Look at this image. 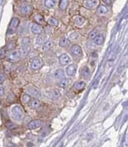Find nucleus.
Listing matches in <instances>:
<instances>
[{
	"label": "nucleus",
	"mask_w": 128,
	"mask_h": 147,
	"mask_svg": "<svg viewBox=\"0 0 128 147\" xmlns=\"http://www.w3.org/2000/svg\"><path fill=\"white\" fill-rule=\"evenodd\" d=\"M11 113H12V115L14 117V119L15 121H21L22 118H23V110L20 107V106H15L12 108L11 109Z\"/></svg>",
	"instance_id": "f257e3e1"
},
{
	"label": "nucleus",
	"mask_w": 128,
	"mask_h": 147,
	"mask_svg": "<svg viewBox=\"0 0 128 147\" xmlns=\"http://www.w3.org/2000/svg\"><path fill=\"white\" fill-rule=\"evenodd\" d=\"M20 57H21V54H20L19 51L12 50L7 55V60L9 62H10V63H15V62H17L20 59Z\"/></svg>",
	"instance_id": "f03ea898"
},
{
	"label": "nucleus",
	"mask_w": 128,
	"mask_h": 147,
	"mask_svg": "<svg viewBox=\"0 0 128 147\" xmlns=\"http://www.w3.org/2000/svg\"><path fill=\"white\" fill-rule=\"evenodd\" d=\"M19 19L18 18H13L11 21H10V23H9V29H8V34H12L15 33L17 26L19 25Z\"/></svg>",
	"instance_id": "7ed1b4c3"
},
{
	"label": "nucleus",
	"mask_w": 128,
	"mask_h": 147,
	"mask_svg": "<svg viewBox=\"0 0 128 147\" xmlns=\"http://www.w3.org/2000/svg\"><path fill=\"white\" fill-rule=\"evenodd\" d=\"M43 66V62L39 58H33L31 60V68L32 70H38Z\"/></svg>",
	"instance_id": "20e7f679"
},
{
	"label": "nucleus",
	"mask_w": 128,
	"mask_h": 147,
	"mask_svg": "<svg viewBox=\"0 0 128 147\" xmlns=\"http://www.w3.org/2000/svg\"><path fill=\"white\" fill-rule=\"evenodd\" d=\"M98 4H99V0H86L85 3V6L90 9H95L96 7L98 6Z\"/></svg>",
	"instance_id": "39448f33"
},
{
	"label": "nucleus",
	"mask_w": 128,
	"mask_h": 147,
	"mask_svg": "<svg viewBox=\"0 0 128 147\" xmlns=\"http://www.w3.org/2000/svg\"><path fill=\"white\" fill-rule=\"evenodd\" d=\"M71 53L75 56H82V48L79 45H73L71 47Z\"/></svg>",
	"instance_id": "423d86ee"
},
{
	"label": "nucleus",
	"mask_w": 128,
	"mask_h": 147,
	"mask_svg": "<svg viewBox=\"0 0 128 147\" xmlns=\"http://www.w3.org/2000/svg\"><path fill=\"white\" fill-rule=\"evenodd\" d=\"M20 10L24 15H28L32 11V6L30 4H22L20 8Z\"/></svg>",
	"instance_id": "0eeeda50"
},
{
	"label": "nucleus",
	"mask_w": 128,
	"mask_h": 147,
	"mask_svg": "<svg viewBox=\"0 0 128 147\" xmlns=\"http://www.w3.org/2000/svg\"><path fill=\"white\" fill-rule=\"evenodd\" d=\"M41 125H42V121L40 120H33L28 123V127L29 129L33 130L38 128L39 127H41Z\"/></svg>",
	"instance_id": "6e6552de"
},
{
	"label": "nucleus",
	"mask_w": 128,
	"mask_h": 147,
	"mask_svg": "<svg viewBox=\"0 0 128 147\" xmlns=\"http://www.w3.org/2000/svg\"><path fill=\"white\" fill-rule=\"evenodd\" d=\"M59 60H60L61 64H62V65H68V64H69V63L71 62V59H70V57H69L68 54H66V53L62 54V55L59 57Z\"/></svg>",
	"instance_id": "1a4fd4ad"
},
{
	"label": "nucleus",
	"mask_w": 128,
	"mask_h": 147,
	"mask_svg": "<svg viewBox=\"0 0 128 147\" xmlns=\"http://www.w3.org/2000/svg\"><path fill=\"white\" fill-rule=\"evenodd\" d=\"M76 69H77V67H76L75 65H73V64H72V65H69L67 67V69H66L67 74H68V76H70V77L74 76L75 73H76Z\"/></svg>",
	"instance_id": "9d476101"
},
{
	"label": "nucleus",
	"mask_w": 128,
	"mask_h": 147,
	"mask_svg": "<svg viewBox=\"0 0 128 147\" xmlns=\"http://www.w3.org/2000/svg\"><path fill=\"white\" fill-rule=\"evenodd\" d=\"M31 30L34 34H40L42 33V28L38 23H33L31 27Z\"/></svg>",
	"instance_id": "9b49d317"
},
{
	"label": "nucleus",
	"mask_w": 128,
	"mask_h": 147,
	"mask_svg": "<svg viewBox=\"0 0 128 147\" xmlns=\"http://www.w3.org/2000/svg\"><path fill=\"white\" fill-rule=\"evenodd\" d=\"M90 74H91V71L88 66H84L80 70V75L85 78H89Z\"/></svg>",
	"instance_id": "f8f14e48"
},
{
	"label": "nucleus",
	"mask_w": 128,
	"mask_h": 147,
	"mask_svg": "<svg viewBox=\"0 0 128 147\" xmlns=\"http://www.w3.org/2000/svg\"><path fill=\"white\" fill-rule=\"evenodd\" d=\"M28 104H29L30 108L32 109H36L40 107V102L38 99H31V101L28 102Z\"/></svg>",
	"instance_id": "ddd939ff"
},
{
	"label": "nucleus",
	"mask_w": 128,
	"mask_h": 147,
	"mask_svg": "<svg viewBox=\"0 0 128 147\" xmlns=\"http://www.w3.org/2000/svg\"><path fill=\"white\" fill-rule=\"evenodd\" d=\"M60 96H61V93H60L59 90H52L50 92V95H49V97H50L51 99H54V100L59 99Z\"/></svg>",
	"instance_id": "4468645a"
},
{
	"label": "nucleus",
	"mask_w": 128,
	"mask_h": 147,
	"mask_svg": "<svg viewBox=\"0 0 128 147\" xmlns=\"http://www.w3.org/2000/svg\"><path fill=\"white\" fill-rule=\"evenodd\" d=\"M54 77L56 79H62L64 78V71L62 69H57L54 71Z\"/></svg>",
	"instance_id": "2eb2a0df"
},
{
	"label": "nucleus",
	"mask_w": 128,
	"mask_h": 147,
	"mask_svg": "<svg viewBox=\"0 0 128 147\" xmlns=\"http://www.w3.org/2000/svg\"><path fill=\"white\" fill-rule=\"evenodd\" d=\"M74 23L76 24V25H78V26H81V25H83L84 23H85V18L84 17H82V16H74Z\"/></svg>",
	"instance_id": "dca6fc26"
},
{
	"label": "nucleus",
	"mask_w": 128,
	"mask_h": 147,
	"mask_svg": "<svg viewBox=\"0 0 128 147\" xmlns=\"http://www.w3.org/2000/svg\"><path fill=\"white\" fill-rule=\"evenodd\" d=\"M93 40L96 45H102L104 41V38L102 34H97V36L93 39Z\"/></svg>",
	"instance_id": "f3484780"
},
{
	"label": "nucleus",
	"mask_w": 128,
	"mask_h": 147,
	"mask_svg": "<svg viewBox=\"0 0 128 147\" xmlns=\"http://www.w3.org/2000/svg\"><path fill=\"white\" fill-rule=\"evenodd\" d=\"M86 83L84 81H79V82L74 83V89H76L78 90H83L86 87Z\"/></svg>",
	"instance_id": "a211bd4d"
},
{
	"label": "nucleus",
	"mask_w": 128,
	"mask_h": 147,
	"mask_svg": "<svg viewBox=\"0 0 128 147\" xmlns=\"http://www.w3.org/2000/svg\"><path fill=\"white\" fill-rule=\"evenodd\" d=\"M108 12V8L105 6V5H100L98 8H97V13L98 15H104Z\"/></svg>",
	"instance_id": "6ab92c4d"
},
{
	"label": "nucleus",
	"mask_w": 128,
	"mask_h": 147,
	"mask_svg": "<svg viewBox=\"0 0 128 147\" xmlns=\"http://www.w3.org/2000/svg\"><path fill=\"white\" fill-rule=\"evenodd\" d=\"M52 46H53L52 41H51L50 40H47V41L44 42V45H43V48H42V50H43V51L50 50V49L52 47Z\"/></svg>",
	"instance_id": "aec40b11"
},
{
	"label": "nucleus",
	"mask_w": 128,
	"mask_h": 147,
	"mask_svg": "<svg viewBox=\"0 0 128 147\" xmlns=\"http://www.w3.org/2000/svg\"><path fill=\"white\" fill-rule=\"evenodd\" d=\"M56 1H57V0H45L44 4H45V6H46L47 8L52 9V8H54V7L56 6Z\"/></svg>",
	"instance_id": "412c9836"
},
{
	"label": "nucleus",
	"mask_w": 128,
	"mask_h": 147,
	"mask_svg": "<svg viewBox=\"0 0 128 147\" xmlns=\"http://www.w3.org/2000/svg\"><path fill=\"white\" fill-rule=\"evenodd\" d=\"M71 81H70V79H68V78H62V80L60 81V83H59V85H60V87H62V88H66L68 84H69V83H70Z\"/></svg>",
	"instance_id": "4be33fe9"
},
{
	"label": "nucleus",
	"mask_w": 128,
	"mask_h": 147,
	"mask_svg": "<svg viewBox=\"0 0 128 147\" xmlns=\"http://www.w3.org/2000/svg\"><path fill=\"white\" fill-rule=\"evenodd\" d=\"M68 5V0H60L59 7L62 10H65Z\"/></svg>",
	"instance_id": "5701e85b"
},
{
	"label": "nucleus",
	"mask_w": 128,
	"mask_h": 147,
	"mask_svg": "<svg viewBox=\"0 0 128 147\" xmlns=\"http://www.w3.org/2000/svg\"><path fill=\"white\" fill-rule=\"evenodd\" d=\"M68 43H69L68 39H67V38H65V37L62 38V39L60 40V41H59V45H60L61 47H67V46L68 45Z\"/></svg>",
	"instance_id": "b1692460"
},
{
	"label": "nucleus",
	"mask_w": 128,
	"mask_h": 147,
	"mask_svg": "<svg viewBox=\"0 0 128 147\" xmlns=\"http://www.w3.org/2000/svg\"><path fill=\"white\" fill-rule=\"evenodd\" d=\"M44 40H45V36H44V34H38V36L37 40H36V43L38 44V45L43 44L44 41Z\"/></svg>",
	"instance_id": "393cba45"
},
{
	"label": "nucleus",
	"mask_w": 128,
	"mask_h": 147,
	"mask_svg": "<svg viewBox=\"0 0 128 147\" xmlns=\"http://www.w3.org/2000/svg\"><path fill=\"white\" fill-rule=\"evenodd\" d=\"M31 99H32V96L30 95H27V94L23 95L22 97H21V100H22V102L24 103H28L31 101Z\"/></svg>",
	"instance_id": "a878e982"
},
{
	"label": "nucleus",
	"mask_w": 128,
	"mask_h": 147,
	"mask_svg": "<svg viewBox=\"0 0 128 147\" xmlns=\"http://www.w3.org/2000/svg\"><path fill=\"white\" fill-rule=\"evenodd\" d=\"M31 44V39L27 38V37H25L21 40V45L23 47H27L28 45Z\"/></svg>",
	"instance_id": "bb28decb"
},
{
	"label": "nucleus",
	"mask_w": 128,
	"mask_h": 147,
	"mask_svg": "<svg viewBox=\"0 0 128 147\" xmlns=\"http://www.w3.org/2000/svg\"><path fill=\"white\" fill-rule=\"evenodd\" d=\"M35 21L39 24H43L44 22V19L43 16H41V15H37L35 16Z\"/></svg>",
	"instance_id": "cd10ccee"
},
{
	"label": "nucleus",
	"mask_w": 128,
	"mask_h": 147,
	"mask_svg": "<svg viewBox=\"0 0 128 147\" xmlns=\"http://www.w3.org/2000/svg\"><path fill=\"white\" fill-rule=\"evenodd\" d=\"M48 23L50 26H56L57 25V21L55 18H53V17H50V18L48 19Z\"/></svg>",
	"instance_id": "c85d7f7f"
},
{
	"label": "nucleus",
	"mask_w": 128,
	"mask_h": 147,
	"mask_svg": "<svg viewBox=\"0 0 128 147\" xmlns=\"http://www.w3.org/2000/svg\"><path fill=\"white\" fill-rule=\"evenodd\" d=\"M6 127H7V128H9V130H15V129H16V125L15 124H14V123H12V122H7L6 123Z\"/></svg>",
	"instance_id": "c756f323"
},
{
	"label": "nucleus",
	"mask_w": 128,
	"mask_h": 147,
	"mask_svg": "<svg viewBox=\"0 0 128 147\" xmlns=\"http://www.w3.org/2000/svg\"><path fill=\"white\" fill-rule=\"evenodd\" d=\"M21 55L27 56L29 53V48H27V47H23L21 50Z\"/></svg>",
	"instance_id": "7c9ffc66"
},
{
	"label": "nucleus",
	"mask_w": 128,
	"mask_h": 147,
	"mask_svg": "<svg viewBox=\"0 0 128 147\" xmlns=\"http://www.w3.org/2000/svg\"><path fill=\"white\" fill-rule=\"evenodd\" d=\"M97 29L92 30V31L89 34V39H94V38L97 36Z\"/></svg>",
	"instance_id": "2f4dec72"
},
{
	"label": "nucleus",
	"mask_w": 128,
	"mask_h": 147,
	"mask_svg": "<svg viewBox=\"0 0 128 147\" xmlns=\"http://www.w3.org/2000/svg\"><path fill=\"white\" fill-rule=\"evenodd\" d=\"M6 76L3 72H0V84H2L4 81H5Z\"/></svg>",
	"instance_id": "473e14b6"
},
{
	"label": "nucleus",
	"mask_w": 128,
	"mask_h": 147,
	"mask_svg": "<svg viewBox=\"0 0 128 147\" xmlns=\"http://www.w3.org/2000/svg\"><path fill=\"white\" fill-rule=\"evenodd\" d=\"M78 36H79V35H78L77 33H73V34H69L70 39H77Z\"/></svg>",
	"instance_id": "72a5a7b5"
},
{
	"label": "nucleus",
	"mask_w": 128,
	"mask_h": 147,
	"mask_svg": "<svg viewBox=\"0 0 128 147\" xmlns=\"http://www.w3.org/2000/svg\"><path fill=\"white\" fill-rule=\"evenodd\" d=\"M3 93H4V89L0 85V97H2L3 96Z\"/></svg>",
	"instance_id": "f704fd0d"
},
{
	"label": "nucleus",
	"mask_w": 128,
	"mask_h": 147,
	"mask_svg": "<svg viewBox=\"0 0 128 147\" xmlns=\"http://www.w3.org/2000/svg\"><path fill=\"white\" fill-rule=\"evenodd\" d=\"M103 2L105 4H107V5H110L111 3H112V0H103Z\"/></svg>",
	"instance_id": "c9c22d12"
},
{
	"label": "nucleus",
	"mask_w": 128,
	"mask_h": 147,
	"mask_svg": "<svg viewBox=\"0 0 128 147\" xmlns=\"http://www.w3.org/2000/svg\"><path fill=\"white\" fill-rule=\"evenodd\" d=\"M91 55H92V57H93V58H97V52H92Z\"/></svg>",
	"instance_id": "e433bc0d"
},
{
	"label": "nucleus",
	"mask_w": 128,
	"mask_h": 147,
	"mask_svg": "<svg viewBox=\"0 0 128 147\" xmlns=\"http://www.w3.org/2000/svg\"><path fill=\"white\" fill-rule=\"evenodd\" d=\"M27 1H29V0H27Z\"/></svg>",
	"instance_id": "4c0bfd02"
}]
</instances>
